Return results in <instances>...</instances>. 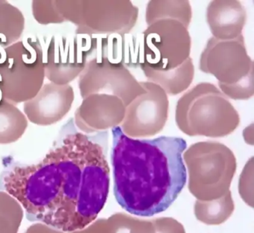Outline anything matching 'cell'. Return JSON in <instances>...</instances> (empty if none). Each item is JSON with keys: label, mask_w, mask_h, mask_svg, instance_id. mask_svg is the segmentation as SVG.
<instances>
[{"label": "cell", "mask_w": 254, "mask_h": 233, "mask_svg": "<svg viewBox=\"0 0 254 233\" xmlns=\"http://www.w3.org/2000/svg\"><path fill=\"white\" fill-rule=\"evenodd\" d=\"M75 99L72 86L47 83L38 94L23 104L26 118L33 124L49 126L59 122L67 115Z\"/></svg>", "instance_id": "4fadbf2b"}, {"label": "cell", "mask_w": 254, "mask_h": 233, "mask_svg": "<svg viewBox=\"0 0 254 233\" xmlns=\"http://www.w3.org/2000/svg\"><path fill=\"white\" fill-rule=\"evenodd\" d=\"M64 21L77 26L75 35L126 36L136 26L139 8L131 1H55Z\"/></svg>", "instance_id": "ba28073f"}, {"label": "cell", "mask_w": 254, "mask_h": 233, "mask_svg": "<svg viewBox=\"0 0 254 233\" xmlns=\"http://www.w3.org/2000/svg\"><path fill=\"white\" fill-rule=\"evenodd\" d=\"M112 135L111 160L117 203L136 216H154L169 209L187 182L185 139H133L120 126L112 128Z\"/></svg>", "instance_id": "7a4b0ae2"}, {"label": "cell", "mask_w": 254, "mask_h": 233, "mask_svg": "<svg viewBox=\"0 0 254 233\" xmlns=\"http://www.w3.org/2000/svg\"><path fill=\"white\" fill-rule=\"evenodd\" d=\"M148 81L160 86L168 96H177L187 90L194 76L192 59H188L181 67L169 72H158L141 68Z\"/></svg>", "instance_id": "2e32d148"}, {"label": "cell", "mask_w": 254, "mask_h": 233, "mask_svg": "<svg viewBox=\"0 0 254 233\" xmlns=\"http://www.w3.org/2000/svg\"><path fill=\"white\" fill-rule=\"evenodd\" d=\"M199 69L215 77L228 99L248 100L254 96V63L243 35L228 41L209 38L200 54Z\"/></svg>", "instance_id": "277c9868"}, {"label": "cell", "mask_w": 254, "mask_h": 233, "mask_svg": "<svg viewBox=\"0 0 254 233\" xmlns=\"http://www.w3.org/2000/svg\"><path fill=\"white\" fill-rule=\"evenodd\" d=\"M192 17L191 4L189 1H150L145 11L147 25L157 19L172 17L181 20L190 26Z\"/></svg>", "instance_id": "ffe728a7"}, {"label": "cell", "mask_w": 254, "mask_h": 233, "mask_svg": "<svg viewBox=\"0 0 254 233\" xmlns=\"http://www.w3.org/2000/svg\"><path fill=\"white\" fill-rule=\"evenodd\" d=\"M206 18L212 38L228 41L242 35L248 15L239 1L215 0L208 4Z\"/></svg>", "instance_id": "5bb4252c"}, {"label": "cell", "mask_w": 254, "mask_h": 233, "mask_svg": "<svg viewBox=\"0 0 254 233\" xmlns=\"http://www.w3.org/2000/svg\"><path fill=\"white\" fill-rule=\"evenodd\" d=\"M25 233H67L62 231V230H57L54 227H50L47 224L43 223H35V224L31 225L29 228L26 230Z\"/></svg>", "instance_id": "d4e9b609"}, {"label": "cell", "mask_w": 254, "mask_h": 233, "mask_svg": "<svg viewBox=\"0 0 254 233\" xmlns=\"http://www.w3.org/2000/svg\"><path fill=\"white\" fill-rule=\"evenodd\" d=\"M138 38L139 68L169 72L181 67L190 58L191 39L189 26L172 17L157 19Z\"/></svg>", "instance_id": "52a82bcc"}, {"label": "cell", "mask_w": 254, "mask_h": 233, "mask_svg": "<svg viewBox=\"0 0 254 233\" xmlns=\"http://www.w3.org/2000/svg\"><path fill=\"white\" fill-rule=\"evenodd\" d=\"M67 233H155L152 220H142L125 213L95 220L82 230Z\"/></svg>", "instance_id": "9a60e30c"}, {"label": "cell", "mask_w": 254, "mask_h": 233, "mask_svg": "<svg viewBox=\"0 0 254 233\" xmlns=\"http://www.w3.org/2000/svg\"><path fill=\"white\" fill-rule=\"evenodd\" d=\"M78 87L81 98L94 93H106L120 98L127 106L145 90L120 60L109 58L96 48L80 74Z\"/></svg>", "instance_id": "9c48e42d"}, {"label": "cell", "mask_w": 254, "mask_h": 233, "mask_svg": "<svg viewBox=\"0 0 254 233\" xmlns=\"http://www.w3.org/2000/svg\"><path fill=\"white\" fill-rule=\"evenodd\" d=\"M2 88H3V81H2V75L0 74V102L4 99Z\"/></svg>", "instance_id": "484cf974"}, {"label": "cell", "mask_w": 254, "mask_h": 233, "mask_svg": "<svg viewBox=\"0 0 254 233\" xmlns=\"http://www.w3.org/2000/svg\"><path fill=\"white\" fill-rule=\"evenodd\" d=\"M27 127L26 115L15 105L5 99L0 102V145L17 142Z\"/></svg>", "instance_id": "e0dca14e"}, {"label": "cell", "mask_w": 254, "mask_h": 233, "mask_svg": "<svg viewBox=\"0 0 254 233\" xmlns=\"http://www.w3.org/2000/svg\"><path fill=\"white\" fill-rule=\"evenodd\" d=\"M155 233H187L184 226L172 218L163 217L152 220Z\"/></svg>", "instance_id": "cb8c5ba5"}, {"label": "cell", "mask_w": 254, "mask_h": 233, "mask_svg": "<svg viewBox=\"0 0 254 233\" xmlns=\"http://www.w3.org/2000/svg\"><path fill=\"white\" fill-rule=\"evenodd\" d=\"M189 174L188 188L197 200L209 201L225 195L237 169L233 151L221 142H196L183 154Z\"/></svg>", "instance_id": "5b68a950"}, {"label": "cell", "mask_w": 254, "mask_h": 233, "mask_svg": "<svg viewBox=\"0 0 254 233\" xmlns=\"http://www.w3.org/2000/svg\"><path fill=\"white\" fill-rule=\"evenodd\" d=\"M0 74L5 100L17 105L35 97L46 78L39 39L28 38L6 48L0 47Z\"/></svg>", "instance_id": "8992f818"}, {"label": "cell", "mask_w": 254, "mask_h": 233, "mask_svg": "<svg viewBox=\"0 0 254 233\" xmlns=\"http://www.w3.org/2000/svg\"><path fill=\"white\" fill-rule=\"evenodd\" d=\"M107 147L81 132L67 135L37 164L16 166L4 177L5 191L29 221L64 233L82 230L103 209L110 189Z\"/></svg>", "instance_id": "6da1fadb"}, {"label": "cell", "mask_w": 254, "mask_h": 233, "mask_svg": "<svg viewBox=\"0 0 254 233\" xmlns=\"http://www.w3.org/2000/svg\"><path fill=\"white\" fill-rule=\"evenodd\" d=\"M140 84L145 93L126 107L125 118L120 126L126 136L133 139L158 134L169 116V101L166 92L150 81H140Z\"/></svg>", "instance_id": "8fae6325"}, {"label": "cell", "mask_w": 254, "mask_h": 233, "mask_svg": "<svg viewBox=\"0 0 254 233\" xmlns=\"http://www.w3.org/2000/svg\"><path fill=\"white\" fill-rule=\"evenodd\" d=\"M24 29L21 11L7 1H0V47L6 48L19 41Z\"/></svg>", "instance_id": "d6986e66"}, {"label": "cell", "mask_w": 254, "mask_h": 233, "mask_svg": "<svg viewBox=\"0 0 254 233\" xmlns=\"http://www.w3.org/2000/svg\"><path fill=\"white\" fill-rule=\"evenodd\" d=\"M99 37L75 35L55 37L44 55L45 78L51 83L66 85L78 78L97 48Z\"/></svg>", "instance_id": "30bf717a"}, {"label": "cell", "mask_w": 254, "mask_h": 233, "mask_svg": "<svg viewBox=\"0 0 254 233\" xmlns=\"http://www.w3.org/2000/svg\"><path fill=\"white\" fill-rule=\"evenodd\" d=\"M239 191L244 201L254 206V157L245 165L239 179Z\"/></svg>", "instance_id": "603a6c76"}, {"label": "cell", "mask_w": 254, "mask_h": 233, "mask_svg": "<svg viewBox=\"0 0 254 233\" xmlns=\"http://www.w3.org/2000/svg\"><path fill=\"white\" fill-rule=\"evenodd\" d=\"M175 121L187 136L222 138L236 130L240 116L228 98L215 84L201 82L180 98L175 109Z\"/></svg>", "instance_id": "3957f363"}, {"label": "cell", "mask_w": 254, "mask_h": 233, "mask_svg": "<svg viewBox=\"0 0 254 233\" xmlns=\"http://www.w3.org/2000/svg\"><path fill=\"white\" fill-rule=\"evenodd\" d=\"M125 114L126 106L120 98L94 93L83 99L75 111V125L85 133H100L120 126Z\"/></svg>", "instance_id": "7c38bea8"}, {"label": "cell", "mask_w": 254, "mask_h": 233, "mask_svg": "<svg viewBox=\"0 0 254 233\" xmlns=\"http://www.w3.org/2000/svg\"><path fill=\"white\" fill-rule=\"evenodd\" d=\"M23 217L20 203L6 191H0V233H18Z\"/></svg>", "instance_id": "44dd1931"}, {"label": "cell", "mask_w": 254, "mask_h": 233, "mask_svg": "<svg viewBox=\"0 0 254 233\" xmlns=\"http://www.w3.org/2000/svg\"><path fill=\"white\" fill-rule=\"evenodd\" d=\"M235 205L231 191L216 200L194 203V212L196 218L206 225H219L227 221L234 212Z\"/></svg>", "instance_id": "ac0fdd59"}, {"label": "cell", "mask_w": 254, "mask_h": 233, "mask_svg": "<svg viewBox=\"0 0 254 233\" xmlns=\"http://www.w3.org/2000/svg\"><path fill=\"white\" fill-rule=\"evenodd\" d=\"M32 12L35 20L40 24H59L64 20L59 14L55 1H34Z\"/></svg>", "instance_id": "7402d4cb"}]
</instances>
